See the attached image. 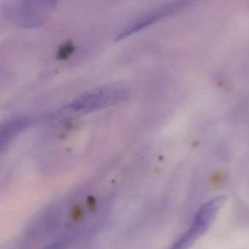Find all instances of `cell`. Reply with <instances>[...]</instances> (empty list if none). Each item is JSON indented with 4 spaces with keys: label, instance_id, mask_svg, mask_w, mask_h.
Instances as JSON below:
<instances>
[{
    "label": "cell",
    "instance_id": "6",
    "mask_svg": "<svg viewBox=\"0 0 249 249\" xmlns=\"http://www.w3.org/2000/svg\"><path fill=\"white\" fill-rule=\"evenodd\" d=\"M73 50H74V45H73V43L70 42H67V43L64 44L63 46H61V48H60L59 55L62 57L70 55Z\"/></svg>",
    "mask_w": 249,
    "mask_h": 249
},
{
    "label": "cell",
    "instance_id": "4",
    "mask_svg": "<svg viewBox=\"0 0 249 249\" xmlns=\"http://www.w3.org/2000/svg\"><path fill=\"white\" fill-rule=\"evenodd\" d=\"M194 1V0H173L152 11L145 13L143 16L137 18L133 23L126 26L124 30L121 31L118 36H116L115 40H123L128 36H132L152 25L181 11L187 8Z\"/></svg>",
    "mask_w": 249,
    "mask_h": 249
},
{
    "label": "cell",
    "instance_id": "5",
    "mask_svg": "<svg viewBox=\"0 0 249 249\" xmlns=\"http://www.w3.org/2000/svg\"><path fill=\"white\" fill-rule=\"evenodd\" d=\"M27 124V121L25 118H19L12 120L2 126L1 132V146L9 143L12 138L14 137L19 131L23 130V127Z\"/></svg>",
    "mask_w": 249,
    "mask_h": 249
},
{
    "label": "cell",
    "instance_id": "2",
    "mask_svg": "<svg viewBox=\"0 0 249 249\" xmlns=\"http://www.w3.org/2000/svg\"><path fill=\"white\" fill-rule=\"evenodd\" d=\"M127 93L121 85H106L81 95L73 101L70 108L77 112H91L107 107L120 102Z\"/></svg>",
    "mask_w": 249,
    "mask_h": 249
},
{
    "label": "cell",
    "instance_id": "3",
    "mask_svg": "<svg viewBox=\"0 0 249 249\" xmlns=\"http://www.w3.org/2000/svg\"><path fill=\"white\" fill-rule=\"evenodd\" d=\"M225 201V196H217L205 203L196 214L190 229L170 249H188L191 247L209 229Z\"/></svg>",
    "mask_w": 249,
    "mask_h": 249
},
{
    "label": "cell",
    "instance_id": "7",
    "mask_svg": "<svg viewBox=\"0 0 249 249\" xmlns=\"http://www.w3.org/2000/svg\"><path fill=\"white\" fill-rule=\"evenodd\" d=\"M65 246V243L63 241H58L55 244H51L44 249H62Z\"/></svg>",
    "mask_w": 249,
    "mask_h": 249
},
{
    "label": "cell",
    "instance_id": "1",
    "mask_svg": "<svg viewBox=\"0 0 249 249\" xmlns=\"http://www.w3.org/2000/svg\"><path fill=\"white\" fill-rule=\"evenodd\" d=\"M58 0H4L2 13L8 21L23 29L43 26Z\"/></svg>",
    "mask_w": 249,
    "mask_h": 249
}]
</instances>
